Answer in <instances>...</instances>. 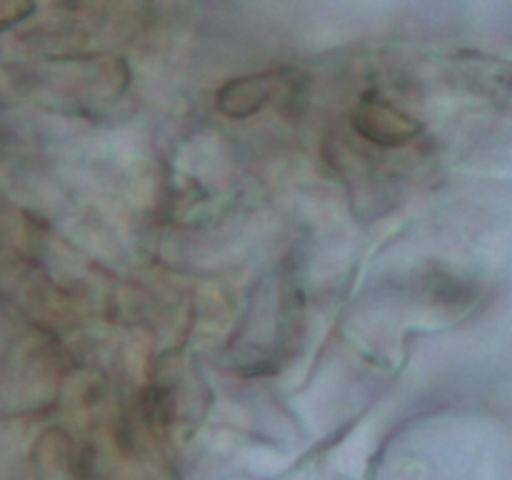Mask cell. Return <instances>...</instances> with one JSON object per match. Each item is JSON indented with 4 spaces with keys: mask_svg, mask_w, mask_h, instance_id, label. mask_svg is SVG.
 Listing matches in <instances>:
<instances>
[{
    "mask_svg": "<svg viewBox=\"0 0 512 480\" xmlns=\"http://www.w3.org/2000/svg\"><path fill=\"white\" fill-rule=\"evenodd\" d=\"M280 85H283L280 73H260L233 80L220 90V108L233 118H248V115L263 110L278 95Z\"/></svg>",
    "mask_w": 512,
    "mask_h": 480,
    "instance_id": "cell-2",
    "label": "cell"
},
{
    "mask_svg": "<svg viewBox=\"0 0 512 480\" xmlns=\"http://www.w3.org/2000/svg\"><path fill=\"white\" fill-rule=\"evenodd\" d=\"M355 130L370 143L378 145H405L420 133V125L403 110L393 108L383 100H363L353 115Z\"/></svg>",
    "mask_w": 512,
    "mask_h": 480,
    "instance_id": "cell-1",
    "label": "cell"
}]
</instances>
